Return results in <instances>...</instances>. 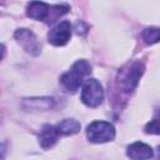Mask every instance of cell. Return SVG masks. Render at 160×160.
<instances>
[{
  "mask_svg": "<svg viewBox=\"0 0 160 160\" xmlns=\"http://www.w3.org/2000/svg\"><path fill=\"white\" fill-rule=\"evenodd\" d=\"M102 100H104L102 85L96 79H88L82 85L81 101L89 108H96L102 102Z\"/></svg>",
  "mask_w": 160,
  "mask_h": 160,
  "instance_id": "obj_3",
  "label": "cell"
},
{
  "mask_svg": "<svg viewBox=\"0 0 160 160\" xmlns=\"http://www.w3.org/2000/svg\"><path fill=\"white\" fill-rule=\"evenodd\" d=\"M58 136H59V132L56 130V126L46 124L41 128V131L39 135V144L42 149H50L56 144Z\"/></svg>",
  "mask_w": 160,
  "mask_h": 160,
  "instance_id": "obj_8",
  "label": "cell"
},
{
  "mask_svg": "<svg viewBox=\"0 0 160 160\" xmlns=\"http://www.w3.org/2000/svg\"><path fill=\"white\" fill-rule=\"evenodd\" d=\"M142 40L148 45H152L160 41V28H146L141 32Z\"/></svg>",
  "mask_w": 160,
  "mask_h": 160,
  "instance_id": "obj_12",
  "label": "cell"
},
{
  "mask_svg": "<svg viewBox=\"0 0 160 160\" xmlns=\"http://www.w3.org/2000/svg\"><path fill=\"white\" fill-rule=\"evenodd\" d=\"M49 5L46 2H38V1H32L30 4H28L26 8V14L29 18L35 19V20H45L49 15Z\"/></svg>",
  "mask_w": 160,
  "mask_h": 160,
  "instance_id": "obj_9",
  "label": "cell"
},
{
  "mask_svg": "<svg viewBox=\"0 0 160 160\" xmlns=\"http://www.w3.org/2000/svg\"><path fill=\"white\" fill-rule=\"evenodd\" d=\"M90 72H91V65L84 59L78 60L72 64L70 70L66 71L60 78V84L62 85V88L66 91L74 94L80 88V85L82 82V79L86 75H89Z\"/></svg>",
  "mask_w": 160,
  "mask_h": 160,
  "instance_id": "obj_1",
  "label": "cell"
},
{
  "mask_svg": "<svg viewBox=\"0 0 160 160\" xmlns=\"http://www.w3.org/2000/svg\"><path fill=\"white\" fill-rule=\"evenodd\" d=\"M86 136L89 141L95 142V144L111 141L115 138V129L112 124L108 121L96 120V121H92L90 125H88Z\"/></svg>",
  "mask_w": 160,
  "mask_h": 160,
  "instance_id": "obj_2",
  "label": "cell"
},
{
  "mask_svg": "<svg viewBox=\"0 0 160 160\" xmlns=\"http://www.w3.org/2000/svg\"><path fill=\"white\" fill-rule=\"evenodd\" d=\"M71 38V24L68 20L56 24L49 32V42L54 46H64Z\"/></svg>",
  "mask_w": 160,
  "mask_h": 160,
  "instance_id": "obj_5",
  "label": "cell"
},
{
  "mask_svg": "<svg viewBox=\"0 0 160 160\" xmlns=\"http://www.w3.org/2000/svg\"><path fill=\"white\" fill-rule=\"evenodd\" d=\"M80 122L74 119H64L56 125V130L59 135H74L80 131Z\"/></svg>",
  "mask_w": 160,
  "mask_h": 160,
  "instance_id": "obj_11",
  "label": "cell"
},
{
  "mask_svg": "<svg viewBox=\"0 0 160 160\" xmlns=\"http://www.w3.org/2000/svg\"><path fill=\"white\" fill-rule=\"evenodd\" d=\"M142 72H144V64L140 62V61H135L129 68V70L124 74L122 80H121V88L126 92L132 91L136 88V85H138Z\"/></svg>",
  "mask_w": 160,
  "mask_h": 160,
  "instance_id": "obj_6",
  "label": "cell"
},
{
  "mask_svg": "<svg viewBox=\"0 0 160 160\" xmlns=\"http://www.w3.org/2000/svg\"><path fill=\"white\" fill-rule=\"evenodd\" d=\"M14 38L16 39V41L24 48V50L32 55V56H38L41 51V45L38 40V36L29 29H18L14 34Z\"/></svg>",
  "mask_w": 160,
  "mask_h": 160,
  "instance_id": "obj_4",
  "label": "cell"
},
{
  "mask_svg": "<svg viewBox=\"0 0 160 160\" xmlns=\"http://www.w3.org/2000/svg\"><path fill=\"white\" fill-rule=\"evenodd\" d=\"M158 160H160V145L158 146Z\"/></svg>",
  "mask_w": 160,
  "mask_h": 160,
  "instance_id": "obj_14",
  "label": "cell"
},
{
  "mask_svg": "<svg viewBox=\"0 0 160 160\" xmlns=\"http://www.w3.org/2000/svg\"><path fill=\"white\" fill-rule=\"evenodd\" d=\"M126 155L131 160H149L152 158L154 151L148 144L136 141V142H132L131 145L128 146Z\"/></svg>",
  "mask_w": 160,
  "mask_h": 160,
  "instance_id": "obj_7",
  "label": "cell"
},
{
  "mask_svg": "<svg viewBox=\"0 0 160 160\" xmlns=\"http://www.w3.org/2000/svg\"><path fill=\"white\" fill-rule=\"evenodd\" d=\"M145 132L160 135V109H158L155 111L154 119L145 125Z\"/></svg>",
  "mask_w": 160,
  "mask_h": 160,
  "instance_id": "obj_13",
  "label": "cell"
},
{
  "mask_svg": "<svg viewBox=\"0 0 160 160\" xmlns=\"http://www.w3.org/2000/svg\"><path fill=\"white\" fill-rule=\"evenodd\" d=\"M54 105L52 98H31L24 99L22 106L25 109H35V110H48L51 109Z\"/></svg>",
  "mask_w": 160,
  "mask_h": 160,
  "instance_id": "obj_10",
  "label": "cell"
}]
</instances>
